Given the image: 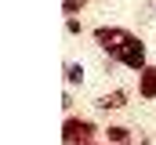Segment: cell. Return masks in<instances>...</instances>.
<instances>
[{"mask_svg": "<svg viewBox=\"0 0 156 145\" xmlns=\"http://www.w3.org/2000/svg\"><path fill=\"white\" fill-rule=\"evenodd\" d=\"M138 94H142L145 102L156 98V65H145V69L138 72Z\"/></svg>", "mask_w": 156, "mask_h": 145, "instance_id": "cell-4", "label": "cell"}, {"mask_svg": "<svg viewBox=\"0 0 156 145\" xmlns=\"http://www.w3.org/2000/svg\"><path fill=\"white\" fill-rule=\"evenodd\" d=\"M94 105L105 109V112H109V109H123V105H127V91H109V94H102Z\"/></svg>", "mask_w": 156, "mask_h": 145, "instance_id": "cell-5", "label": "cell"}, {"mask_svg": "<svg viewBox=\"0 0 156 145\" xmlns=\"http://www.w3.org/2000/svg\"><path fill=\"white\" fill-rule=\"evenodd\" d=\"M94 134H98V127L83 116H69L62 123V142L66 145H87V142H94Z\"/></svg>", "mask_w": 156, "mask_h": 145, "instance_id": "cell-1", "label": "cell"}, {"mask_svg": "<svg viewBox=\"0 0 156 145\" xmlns=\"http://www.w3.org/2000/svg\"><path fill=\"white\" fill-rule=\"evenodd\" d=\"M66 29H69V33H73V36H80V33H83V26H80L76 18H69V22H66Z\"/></svg>", "mask_w": 156, "mask_h": 145, "instance_id": "cell-9", "label": "cell"}, {"mask_svg": "<svg viewBox=\"0 0 156 145\" xmlns=\"http://www.w3.org/2000/svg\"><path fill=\"white\" fill-rule=\"evenodd\" d=\"M105 138H109V145H123V142H131V127H109L105 131Z\"/></svg>", "mask_w": 156, "mask_h": 145, "instance_id": "cell-6", "label": "cell"}, {"mask_svg": "<svg viewBox=\"0 0 156 145\" xmlns=\"http://www.w3.org/2000/svg\"><path fill=\"white\" fill-rule=\"evenodd\" d=\"M123 145H131V142H123Z\"/></svg>", "mask_w": 156, "mask_h": 145, "instance_id": "cell-11", "label": "cell"}, {"mask_svg": "<svg viewBox=\"0 0 156 145\" xmlns=\"http://www.w3.org/2000/svg\"><path fill=\"white\" fill-rule=\"evenodd\" d=\"M87 145H94V142H87Z\"/></svg>", "mask_w": 156, "mask_h": 145, "instance_id": "cell-10", "label": "cell"}, {"mask_svg": "<svg viewBox=\"0 0 156 145\" xmlns=\"http://www.w3.org/2000/svg\"><path fill=\"white\" fill-rule=\"evenodd\" d=\"M131 40V33L127 29H120V26H98L94 29V44L109 55V58H116L120 51H123V44Z\"/></svg>", "mask_w": 156, "mask_h": 145, "instance_id": "cell-2", "label": "cell"}, {"mask_svg": "<svg viewBox=\"0 0 156 145\" xmlns=\"http://www.w3.org/2000/svg\"><path fill=\"white\" fill-rule=\"evenodd\" d=\"M113 62H123L127 69H138V72H142L145 65H149V62H145V44H142L138 36H131V40L123 44V51H120Z\"/></svg>", "mask_w": 156, "mask_h": 145, "instance_id": "cell-3", "label": "cell"}, {"mask_svg": "<svg viewBox=\"0 0 156 145\" xmlns=\"http://www.w3.org/2000/svg\"><path fill=\"white\" fill-rule=\"evenodd\" d=\"M83 4H87V0H62V11H66V15L73 18V15L80 11V7H83Z\"/></svg>", "mask_w": 156, "mask_h": 145, "instance_id": "cell-8", "label": "cell"}, {"mask_svg": "<svg viewBox=\"0 0 156 145\" xmlns=\"http://www.w3.org/2000/svg\"><path fill=\"white\" fill-rule=\"evenodd\" d=\"M66 80H69V83H80V80H83V65H80V62H69V65H66Z\"/></svg>", "mask_w": 156, "mask_h": 145, "instance_id": "cell-7", "label": "cell"}]
</instances>
